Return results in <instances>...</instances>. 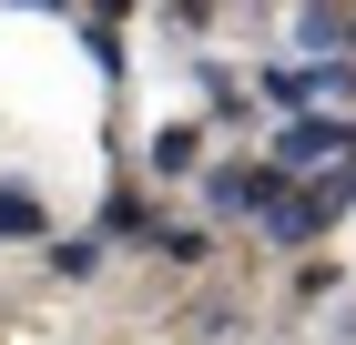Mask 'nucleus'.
I'll list each match as a JSON object with an SVG mask.
<instances>
[{"instance_id": "obj_1", "label": "nucleus", "mask_w": 356, "mask_h": 345, "mask_svg": "<svg viewBox=\"0 0 356 345\" xmlns=\"http://www.w3.org/2000/svg\"><path fill=\"white\" fill-rule=\"evenodd\" d=\"M193 203H204V224H265L285 203V173H265V153H204Z\"/></svg>"}, {"instance_id": "obj_2", "label": "nucleus", "mask_w": 356, "mask_h": 345, "mask_svg": "<svg viewBox=\"0 0 356 345\" xmlns=\"http://www.w3.org/2000/svg\"><path fill=\"white\" fill-rule=\"evenodd\" d=\"M356 213V193H346V173H316V183H285V203L254 224V234L275 244V254H326V234Z\"/></svg>"}, {"instance_id": "obj_3", "label": "nucleus", "mask_w": 356, "mask_h": 345, "mask_svg": "<svg viewBox=\"0 0 356 345\" xmlns=\"http://www.w3.org/2000/svg\"><path fill=\"white\" fill-rule=\"evenodd\" d=\"M346 162H356V112H296L265 142V173H285V183H316V173H346Z\"/></svg>"}, {"instance_id": "obj_4", "label": "nucleus", "mask_w": 356, "mask_h": 345, "mask_svg": "<svg viewBox=\"0 0 356 345\" xmlns=\"http://www.w3.org/2000/svg\"><path fill=\"white\" fill-rule=\"evenodd\" d=\"M163 224H173V213H163V193H133V183H112V193H102V224H92V244H102V254H112V244L153 254V234H163Z\"/></svg>"}, {"instance_id": "obj_5", "label": "nucleus", "mask_w": 356, "mask_h": 345, "mask_svg": "<svg viewBox=\"0 0 356 345\" xmlns=\"http://www.w3.org/2000/svg\"><path fill=\"white\" fill-rule=\"evenodd\" d=\"M193 81H204V122H193V133H234V142H245L254 122H265V112H254V81H245V71H224V61H204Z\"/></svg>"}, {"instance_id": "obj_6", "label": "nucleus", "mask_w": 356, "mask_h": 345, "mask_svg": "<svg viewBox=\"0 0 356 345\" xmlns=\"http://www.w3.org/2000/svg\"><path fill=\"white\" fill-rule=\"evenodd\" d=\"M285 51H296V61H346V10H336V0L285 10Z\"/></svg>"}, {"instance_id": "obj_7", "label": "nucleus", "mask_w": 356, "mask_h": 345, "mask_svg": "<svg viewBox=\"0 0 356 345\" xmlns=\"http://www.w3.org/2000/svg\"><path fill=\"white\" fill-rule=\"evenodd\" d=\"M72 41L92 51V71H102V81H122V71H133V41H122V10H72Z\"/></svg>"}, {"instance_id": "obj_8", "label": "nucleus", "mask_w": 356, "mask_h": 345, "mask_svg": "<svg viewBox=\"0 0 356 345\" xmlns=\"http://www.w3.org/2000/svg\"><path fill=\"white\" fill-rule=\"evenodd\" d=\"M143 162H153V183H193L204 173V133L193 122H163V133L143 142Z\"/></svg>"}, {"instance_id": "obj_9", "label": "nucleus", "mask_w": 356, "mask_h": 345, "mask_svg": "<svg viewBox=\"0 0 356 345\" xmlns=\"http://www.w3.org/2000/svg\"><path fill=\"white\" fill-rule=\"evenodd\" d=\"M0 244H51V203H41L21 173L0 183Z\"/></svg>"}, {"instance_id": "obj_10", "label": "nucleus", "mask_w": 356, "mask_h": 345, "mask_svg": "<svg viewBox=\"0 0 356 345\" xmlns=\"http://www.w3.org/2000/svg\"><path fill=\"white\" fill-rule=\"evenodd\" d=\"M102 264H112V254L92 234H51V244H41V274H51V285H102Z\"/></svg>"}, {"instance_id": "obj_11", "label": "nucleus", "mask_w": 356, "mask_h": 345, "mask_svg": "<svg viewBox=\"0 0 356 345\" xmlns=\"http://www.w3.org/2000/svg\"><path fill=\"white\" fill-rule=\"evenodd\" d=\"M153 254H163V264H204V254H214V234H204V224H163V234H153Z\"/></svg>"}, {"instance_id": "obj_12", "label": "nucleus", "mask_w": 356, "mask_h": 345, "mask_svg": "<svg viewBox=\"0 0 356 345\" xmlns=\"http://www.w3.org/2000/svg\"><path fill=\"white\" fill-rule=\"evenodd\" d=\"M336 285H346V274H336L326 254H305V264H296V285H285V294H296V305H336Z\"/></svg>"}, {"instance_id": "obj_13", "label": "nucleus", "mask_w": 356, "mask_h": 345, "mask_svg": "<svg viewBox=\"0 0 356 345\" xmlns=\"http://www.w3.org/2000/svg\"><path fill=\"white\" fill-rule=\"evenodd\" d=\"M193 325H204V335H234V325H245V305H234V294H204V305H193Z\"/></svg>"}, {"instance_id": "obj_14", "label": "nucleus", "mask_w": 356, "mask_h": 345, "mask_svg": "<svg viewBox=\"0 0 356 345\" xmlns=\"http://www.w3.org/2000/svg\"><path fill=\"white\" fill-rule=\"evenodd\" d=\"M346 51H356V10H346Z\"/></svg>"}, {"instance_id": "obj_15", "label": "nucleus", "mask_w": 356, "mask_h": 345, "mask_svg": "<svg viewBox=\"0 0 356 345\" xmlns=\"http://www.w3.org/2000/svg\"><path fill=\"white\" fill-rule=\"evenodd\" d=\"M346 193H356V173H346Z\"/></svg>"}]
</instances>
